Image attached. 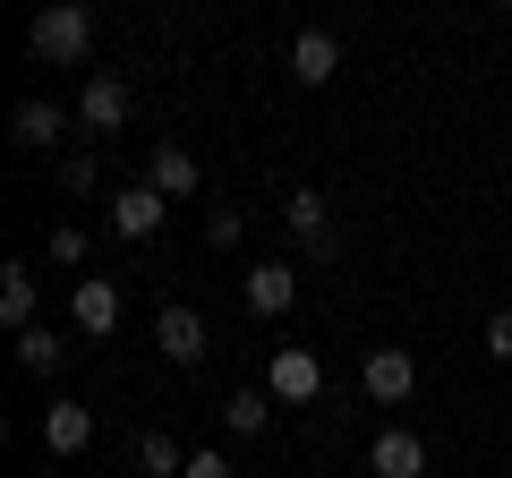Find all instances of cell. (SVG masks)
I'll return each instance as SVG.
<instances>
[{"mask_svg": "<svg viewBox=\"0 0 512 478\" xmlns=\"http://www.w3.org/2000/svg\"><path fill=\"white\" fill-rule=\"evenodd\" d=\"M359 385H367V402H376V410H402L410 393H419V359H410L402 342H376L359 359Z\"/></svg>", "mask_w": 512, "mask_h": 478, "instance_id": "obj_2", "label": "cell"}, {"mask_svg": "<svg viewBox=\"0 0 512 478\" xmlns=\"http://www.w3.org/2000/svg\"><path fill=\"white\" fill-rule=\"evenodd\" d=\"M265 419H274V393L265 385H239L231 402H222V427H231V436H265Z\"/></svg>", "mask_w": 512, "mask_h": 478, "instance_id": "obj_16", "label": "cell"}, {"mask_svg": "<svg viewBox=\"0 0 512 478\" xmlns=\"http://www.w3.org/2000/svg\"><path fill=\"white\" fill-rule=\"evenodd\" d=\"M60 359H69V342H60L52 325H26L18 333V368L26 376H60Z\"/></svg>", "mask_w": 512, "mask_h": 478, "instance_id": "obj_17", "label": "cell"}, {"mask_svg": "<svg viewBox=\"0 0 512 478\" xmlns=\"http://www.w3.org/2000/svg\"><path fill=\"white\" fill-rule=\"evenodd\" d=\"M69 316H77V333H94V342L120 333V282H111V274H86V282H77V299H69Z\"/></svg>", "mask_w": 512, "mask_h": 478, "instance_id": "obj_9", "label": "cell"}, {"mask_svg": "<svg viewBox=\"0 0 512 478\" xmlns=\"http://www.w3.org/2000/svg\"><path fill=\"white\" fill-rule=\"evenodd\" d=\"M137 470H146V478H180V470H188V453L163 436V427H146V436H137Z\"/></svg>", "mask_w": 512, "mask_h": 478, "instance_id": "obj_18", "label": "cell"}, {"mask_svg": "<svg viewBox=\"0 0 512 478\" xmlns=\"http://www.w3.org/2000/svg\"><path fill=\"white\" fill-rule=\"evenodd\" d=\"M26 52L52 60V69H77V60L94 52V9L86 0H43L35 26H26Z\"/></svg>", "mask_w": 512, "mask_h": 478, "instance_id": "obj_1", "label": "cell"}, {"mask_svg": "<svg viewBox=\"0 0 512 478\" xmlns=\"http://www.w3.org/2000/svg\"><path fill=\"white\" fill-rule=\"evenodd\" d=\"M239 299H248V316H291L299 274H291V265H256V274L239 282Z\"/></svg>", "mask_w": 512, "mask_h": 478, "instance_id": "obj_14", "label": "cell"}, {"mask_svg": "<svg viewBox=\"0 0 512 478\" xmlns=\"http://www.w3.org/2000/svg\"><path fill=\"white\" fill-rule=\"evenodd\" d=\"M154 350H163L171 368H205L214 333H205V316H197V308H163V316H154Z\"/></svg>", "mask_w": 512, "mask_h": 478, "instance_id": "obj_5", "label": "cell"}, {"mask_svg": "<svg viewBox=\"0 0 512 478\" xmlns=\"http://www.w3.org/2000/svg\"><path fill=\"white\" fill-rule=\"evenodd\" d=\"M265 393H274V402H325V359H316L308 342H282L274 368H265Z\"/></svg>", "mask_w": 512, "mask_h": 478, "instance_id": "obj_4", "label": "cell"}, {"mask_svg": "<svg viewBox=\"0 0 512 478\" xmlns=\"http://www.w3.org/2000/svg\"><path fill=\"white\" fill-rule=\"evenodd\" d=\"M52 265H86V231L77 222H52Z\"/></svg>", "mask_w": 512, "mask_h": 478, "instance_id": "obj_20", "label": "cell"}, {"mask_svg": "<svg viewBox=\"0 0 512 478\" xmlns=\"http://www.w3.org/2000/svg\"><path fill=\"white\" fill-rule=\"evenodd\" d=\"M478 342H487V359H504V368H512V308H495V316H487V333H478Z\"/></svg>", "mask_w": 512, "mask_h": 478, "instance_id": "obj_21", "label": "cell"}, {"mask_svg": "<svg viewBox=\"0 0 512 478\" xmlns=\"http://www.w3.org/2000/svg\"><path fill=\"white\" fill-rule=\"evenodd\" d=\"M35 299H43V282L26 274V265H0V325L26 333V325H35Z\"/></svg>", "mask_w": 512, "mask_h": 478, "instance_id": "obj_15", "label": "cell"}, {"mask_svg": "<svg viewBox=\"0 0 512 478\" xmlns=\"http://www.w3.org/2000/svg\"><path fill=\"white\" fill-rule=\"evenodd\" d=\"M367 470L376 478H427V436L419 427H384V436L367 444Z\"/></svg>", "mask_w": 512, "mask_h": 478, "instance_id": "obj_6", "label": "cell"}, {"mask_svg": "<svg viewBox=\"0 0 512 478\" xmlns=\"http://www.w3.org/2000/svg\"><path fill=\"white\" fill-rule=\"evenodd\" d=\"M60 129H69V111H60L52 94H26V103L9 111V137H18L26 154H52V146H60Z\"/></svg>", "mask_w": 512, "mask_h": 478, "instance_id": "obj_7", "label": "cell"}, {"mask_svg": "<svg viewBox=\"0 0 512 478\" xmlns=\"http://www.w3.org/2000/svg\"><path fill=\"white\" fill-rule=\"evenodd\" d=\"M282 222H291V239L308 248V257H333V214H325V197H316V188H291Z\"/></svg>", "mask_w": 512, "mask_h": 478, "instance_id": "obj_11", "label": "cell"}, {"mask_svg": "<svg viewBox=\"0 0 512 478\" xmlns=\"http://www.w3.org/2000/svg\"><path fill=\"white\" fill-rule=\"evenodd\" d=\"M86 444H94V410L86 402H52V410H43V453H52V461L86 453Z\"/></svg>", "mask_w": 512, "mask_h": 478, "instance_id": "obj_12", "label": "cell"}, {"mask_svg": "<svg viewBox=\"0 0 512 478\" xmlns=\"http://www.w3.org/2000/svg\"><path fill=\"white\" fill-rule=\"evenodd\" d=\"M180 478H231V461H222V453H188Z\"/></svg>", "mask_w": 512, "mask_h": 478, "instance_id": "obj_23", "label": "cell"}, {"mask_svg": "<svg viewBox=\"0 0 512 478\" xmlns=\"http://www.w3.org/2000/svg\"><path fill=\"white\" fill-rule=\"evenodd\" d=\"M60 188H69V197H94V188H103V163H94V154H69V163H60Z\"/></svg>", "mask_w": 512, "mask_h": 478, "instance_id": "obj_19", "label": "cell"}, {"mask_svg": "<svg viewBox=\"0 0 512 478\" xmlns=\"http://www.w3.org/2000/svg\"><path fill=\"white\" fill-rule=\"evenodd\" d=\"M146 180L180 205V197H197V188H205V171H197V154H188V146H171V137H163V146L146 154Z\"/></svg>", "mask_w": 512, "mask_h": 478, "instance_id": "obj_13", "label": "cell"}, {"mask_svg": "<svg viewBox=\"0 0 512 478\" xmlns=\"http://www.w3.org/2000/svg\"><path fill=\"white\" fill-rule=\"evenodd\" d=\"M103 222H111V239H154V231L171 222V197H163L154 180H128V188H111Z\"/></svg>", "mask_w": 512, "mask_h": 478, "instance_id": "obj_3", "label": "cell"}, {"mask_svg": "<svg viewBox=\"0 0 512 478\" xmlns=\"http://www.w3.org/2000/svg\"><path fill=\"white\" fill-rule=\"evenodd\" d=\"M77 120H86L94 137H111V129L128 120V86H120L111 69H94V77H86V94H77Z\"/></svg>", "mask_w": 512, "mask_h": 478, "instance_id": "obj_10", "label": "cell"}, {"mask_svg": "<svg viewBox=\"0 0 512 478\" xmlns=\"http://www.w3.org/2000/svg\"><path fill=\"white\" fill-rule=\"evenodd\" d=\"M291 77L299 86H333V77H342V43H333L325 26H299L291 35Z\"/></svg>", "mask_w": 512, "mask_h": 478, "instance_id": "obj_8", "label": "cell"}, {"mask_svg": "<svg viewBox=\"0 0 512 478\" xmlns=\"http://www.w3.org/2000/svg\"><path fill=\"white\" fill-rule=\"evenodd\" d=\"M239 231H248V222H239V205H214V214H205V239H214V248H231Z\"/></svg>", "mask_w": 512, "mask_h": 478, "instance_id": "obj_22", "label": "cell"}]
</instances>
